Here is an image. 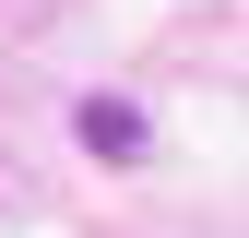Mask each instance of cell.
<instances>
[{"label": "cell", "instance_id": "obj_1", "mask_svg": "<svg viewBox=\"0 0 249 238\" xmlns=\"http://www.w3.org/2000/svg\"><path fill=\"white\" fill-rule=\"evenodd\" d=\"M71 131H83V155H107V167H131L142 143H154L131 96H83V107H71Z\"/></svg>", "mask_w": 249, "mask_h": 238}]
</instances>
